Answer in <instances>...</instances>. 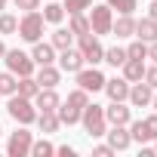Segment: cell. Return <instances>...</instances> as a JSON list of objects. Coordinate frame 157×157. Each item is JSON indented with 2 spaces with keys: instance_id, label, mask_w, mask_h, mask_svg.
Wrapping results in <instances>:
<instances>
[{
  "instance_id": "obj_8",
  "label": "cell",
  "mask_w": 157,
  "mask_h": 157,
  "mask_svg": "<svg viewBox=\"0 0 157 157\" xmlns=\"http://www.w3.org/2000/svg\"><path fill=\"white\" fill-rule=\"evenodd\" d=\"M31 132L25 129V126H19L13 136H10V142H6V154L10 157H28L31 154Z\"/></svg>"
},
{
  "instance_id": "obj_30",
  "label": "cell",
  "mask_w": 157,
  "mask_h": 157,
  "mask_svg": "<svg viewBox=\"0 0 157 157\" xmlns=\"http://www.w3.org/2000/svg\"><path fill=\"white\" fill-rule=\"evenodd\" d=\"M49 154H56V145L52 142H46V139L31 142V157H49Z\"/></svg>"
},
{
  "instance_id": "obj_21",
  "label": "cell",
  "mask_w": 157,
  "mask_h": 157,
  "mask_svg": "<svg viewBox=\"0 0 157 157\" xmlns=\"http://www.w3.org/2000/svg\"><path fill=\"white\" fill-rule=\"evenodd\" d=\"M16 93L19 96H25V99H31L34 102V96L40 93V83L34 80V74H28V77H19V83H16Z\"/></svg>"
},
{
  "instance_id": "obj_40",
  "label": "cell",
  "mask_w": 157,
  "mask_h": 157,
  "mask_svg": "<svg viewBox=\"0 0 157 157\" xmlns=\"http://www.w3.org/2000/svg\"><path fill=\"white\" fill-rule=\"evenodd\" d=\"M148 59H154V62H157V40H151V43H148Z\"/></svg>"
},
{
  "instance_id": "obj_32",
  "label": "cell",
  "mask_w": 157,
  "mask_h": 157,
  "mask_svg": "<svg viewBox=\"0 0 157 157\" xmlns=\"http://www.w3.org/2000/svg\"><path fill=\"white\" fill-rule=\"evenodd\" d=\"M126 59H148V43L136 37V43L126 46Z\"/></svg>"
},
{
  "instance_id": "obj_26",
  "label": "cell",
  "mask_w": 157,
  "mask_h": 157,
  "mask_svg": "<svg viewBox=\"0 0 157 157\" xmlns=\"http://www.w3.org/2000/svg\"><path fill=\"white\" fill-rule=\"evenodd\" d=\"M16 83H19V77L13 71H3V74H0V96H13L16 93Z\"/></svg>"
},
{
  "instance_id": "obj_41",
  "label": "cell",
  "mask_w": 157,
  "mask_h": 157,
  "mask_svg": "<svg viewBox=\"0 0 157 157\" xmlns=\"http://www.w3.org/2000/svg\"><path fill=\"white\" fill-rule=\"evenodd\" d=\"M148 16H151V19L157 22V0H151V13H148Z\"/></svg>"
},
{
  "instance_id": "obj_9",
  "label": "cell",
  "mask_w": 157,
  "mask_h": 157,
  "mask_svg": "<svg viewBox=\"0 0 157 157\" xmlns=\"http://www.w3.org/2000/svg\"><path fill=\"white\" fill-rule=\"evenodd\" d=\"M86 62H83V52L80 49H62V56H59V68L62 71H68V74H77V71H80Z\"/></svg>"
},
{
  "instance_id": "obj_19",
  "label": "cell",
  "mask_w": 157,
  "mask_h": 157,
  "mask_svg": "<svg viewBox=\"0 0 157 157\" xmlns=\"http://www.w3.org/2000/svg\"><path fill=\"white\" fill-rule=\"evenodd\" d=\"M37 123H40V132H43V136L59 132V126H62V120H59L56 111H37Z\"/></svg>"
},
{
  "instance_id": "obj_13",
  "label": "cell",
  "mask_w": 157,
  "mask_h": 157,
  "mask_svg": "<svg viewBox=\"0 0 157 157\" xmlns=\"http://www.w3.org/2000/svg\"><path fill=\"white\" fill-rule=\"evenodd\" d=\"M105 93H108L111 102H126V96H129V80H126V77L105 80Z\"/></svg>"
},
{
  "instance_id": "obj_5",
  "label": "cell",
  "mask_w": 157,
  "mask_h": 157,
  "mask_svg": "<svg viewBox=\"0 0 157 157\" xmlns=\"http://www.w3.org/2000/svg\"><path fill=\"white\" fill-rule=\"evenodd\" d=\"M3 62H6V68H10L16 77L34 74V59H31L28 52H22V49H6V52H3Z\"/></svg>"
},
{
  "instance_id": "obj_3",
  "label": "cell",
  "mask_w": 157,
  "mask_h": 157,
  "mask_svg": "<svg viewBox=\"0 0 157 157\" xmlns=\"http://www.w3.org/2000/svg\"><path fill=\"white\" fill-rule=\"evenodd\" d=\"M43 25H46L43 13L31 10V13H25V16L19 19V37H22V40H28V43H37V40L43 37Z\"/></svg>"
},
{
  "instance_id": "obj_46",
  "label": "cell",
  "mask_w": 157,
  "mask_h": 157,
  "mask_svg": "<svg viewBox=\"0 0 157 157\" xmlns=\"http://www.w3.org/2000/svg\"><path fill=\"white\" fill-rule=\"evenodd\" d=\"M0 136H3V129H0Z\"/></svg>"
},
{
  "instance_id": "obj_11",
  "label": "cell",
  "mask_w": 157,
  "mask_h": 157,
  "mask_svg": "<svg viewBox=\"0 0 157 157\" xmlns=\"http://www.w3.org/2000/svg\"><path fill=\"white\" fill-rule=\"evenodd\" d=\"M105 120H108L111 126H126V123L132 120V114H129V108H126L123 102H111V105L105 108Z\"/></svg>"
},
{
  "instance_id": "obj_36",
  "label": "cell",
  "mask_w": 157,
  "mask_h": 157,
  "mask_svg": "<svg viewBox=\"0 0 157 157\" xmlns=\"http://www.w3.org/2000/svg\"><path fill=\"white\" fill-rule=\"evenodd\" d=\"M145 126H148V132H151V142L157 139V111L151 114V117H145Z\"/></svg>"
},
{
  "instance_id": "obj_15",
  "label": "cell",
  "mask_w": 157,
  "mask_h": 157,
  "mask_svg": "<svg viewBox=\"0 0 157 157\" xmlns=\"http://www.w3.org/2000/svg\"><path fill=\"white\" fill-rule=\"evenodd\" d=\"M108 136V145L114 148V151H126L129 145H132V136H129V129L126 126H114L111 132H105Z\"/></svg>"
},
{
  "instance_id": "obj_35",
  "label": "cell",
  "mask_w": 157,
  "mask_h": 157,
  "mask_svg": "<svg viewBox=\"0 0 157 157\" xmlns=\"http://www.w3.org/2000/svg\"><path fill=\"white\" fill-rule=\"evenodd\" d=\"M142 80H145L151 90H157V62H154L151 68H145V77H142Z\"/></svg>"
},
{
  "instance_id": "obj_14",
  "label": "cell",
  "mask_w": 157,
  "mask_h": 157,
  "mask_svg": "<svg viewBox=\"0 0 157 157\" xmlns=\"http://www.w3.org/2000/svg\"><path fill=\"white\" fill-rule=\"evenodd\" d=\"M31 59H34V65H52V62H56V46L37 40L34 49H31Z\"/></svg>"
},
{
  "instance_id": "obj_43",
  "label": "cell",
  "mask_w": 157,
  "mask_h": 157,
  "mask_svg": "<svg viewBox=\"0 0 157 157\" xmlns=\"http://www.w3.org/2000/svg\"><path fill=\"white\" fill-rule=\"evenodd\" d=\"M151 108H154V111H157V96H154V99H151Z\"/></svg>"
},
{
  "instance_id": "obj_42",
  "label": "cell",
  "mask_w": 157,
  "mask_h": 157,
  "mask_svg": "<svg viewBox=\"0 0 157 157\" xmlns=\"http://www.w3.org/2000/svg\"><path fill=\"white\" fill-rule=\"evenodd\" d=\"M3 52H6V46H3V40H0V59H3Z\"/></svg>"
},
{
  "instance_id": "obj_34",
  "label": "cell",
  "mask_w": 157,
  "mask_h": 157,
  "mask_svg": "<svg viewBox=\"0 0 157 157\" xmlns=\"http://www.w3.org/2000/svg\"><path fill=\"white\" fill-rule=\"evenodd\" d=\"M62 6H65V13H68V16H74V13H83V10H90V6H93V0H65Z\"/></svg>"
},
{
  "instance_id": "obj_20",
  "label": "cell",
  "mask_w": 157,
  "mask_h": 157,
  "mask_svg": "<svg viewBox=\"0 0 157 157\" xmlns=\"http://www.w3.org/2000/svg\"><path fill=\"white\" fill-rule=\"evenodd\" d=\"M132 37H139V40H145V43H151V40H157V22L148 16V19H142V22H136V34Z\"/></svg>"
},
{
  "instance_id": "obj_6",
  "label": "cell",
  "mask_w": 157,
  "mask_h": 157,
  "mask_svg": "<svg viewBox=\"0 0 157 157\" xmlns=\"http://www.w3.org/2000/svg\"><path fill=\"white\" fill-rule=\"evenodd\" d=\"M74 77H77V86L86 90V93H99V90H105V80H108V77H105L96 65H93V68H80Z\"/></svg>"
},
{
  "instance_id": "obj_29",
  "label": "cell",
  "mask_w": 157,
  "mask_h": 157,
  "mask_svg": "<svg viewBox=\"0 0 157 157\" xmlns=\"http://www.w3.org/2000/svg\"><path fill=\"white\" fill-rule=\"evenodd\" d=\"M105 62L114 65V68H120V65L126 62V49H123V46H111V49H105Z\"/></svg>"
},
{
  "instance_id": "obj_18",
  "label": "cell",
  "mask_w": 157,
  "mask_h": 157,
  "mask_svg": "<svg viewBox=\"0 0 157 157\" xmlns=\"http://www.w3.org/2000/svg\"><path fill=\"white\" fill-rule=\"evenodd\" d=\"M34 80L40 83V86H59V80H62V71L59 68H52V65H40V71H37V77Z\"/></svg>"
},
{
  "instance_id": "obj_17",
  "label": "cell",
  "mask_w": 157,
  "mask_h": 157,
  "mask_svg": "<svg viewBox=\"0 0 157 157\" xmlns=\"http://www.w3.org/2000/svg\"><path fill=\"white\" fill-rule=\"evenodd\" d=\"M120 68H123V77H126L129 83H139L142 77H145V59H126Z\"/></svg>"
},
{
  "instance_id": "obj_2",
  "label": "cell",
  "mask_w": 157,
  "mask_h": 157,
  "mask_svg": "<svg viewBox=\"0 0 157 157\" xmlns=\"http://www.w3.org/2000/svg\"><path fill=\"white\" fill-rule=\"evenodd\" d=\"M80 123H83V129L93 136V139H99V136H105L108 132V120H105V108L102 105H86L83 111H80Z\"/></svg>"
},
{
  "instance_id": "obj_45",
  "label": "cell",
  "mask_w": 157,
  "mask_h": 157,
  "mask_svg": "<svg viewBox=\"0 0 157 157\" xmlns=\"http://www.w3.org/2000/svg\"><path fill=\"white\" fill-rule=\"evenodd\" d=\"M154 142H157V139H154ZM154 154H157V145H154Z\"/></svg>"
},
{
  "instance_id": "obj_37",
  "label": "cell",
  "mask_w": 157,
  "mask_h": 157,
  "mask_svg": "<svg viewBox=\"0 0 157 157\" xmlns=\"http://www.w3.org/2000/svg\"><path fill=\"white\" fill-rule=\"evenodd\" d=\"M13 3H16L19 10H25V13H31V10H37V6H40V0H13Z\"/></svg>"
},
{
  "instance_id": "obj_16",
  "label": "cell",
  "mask_w": 157,
  "mask_h": 157,
  "mask_svg": "<svg viewBox=\"0 0 157 157\" xmlns=\"http://www.w3.org/2000/svg\"><path fill=\"white\" fill-rule=\"evenodd\" d=\"M111 34H114V37H132V34H136V19H132V13L114 19V22H111Z\"/></svg>"
},
{
  "instance_id": "obj_31",
  "label": "cell",
  "mask_w": 157,
  "mask_h": 157,
  "mask_svg": "<svg viewBox=\"0 0 157 157\" xmlns=\"http://www.w3.org/2000/svg\"><path fill=\"white\" fill-rule=\"evenodd\" d=\"M19 31V19L13 13H0V34H16Z\"/></svg>"
},
{
  "instance_id": "obj_25",
  "label": "cell",
  "mask_w": 157,
  "mask_h": 157,
  "mask_svg": "<svg viewBox=\"0 0 157 157\" xmlns=\"http://www.w3.org/2000/svg\"><path fill=\"white\" fill-rule=\"evenodd\" d=\"M126 126H129L132 142H151V132H148V126H145V117H142V120H129Z\"/></svg>"
},
{
  "instance_id": "obj_44",
  "label": "cell",
  "mask_w": 157,
  "mask_h": 157,
  "mask_svg": "<svg viewBox=\"0 0 157 157\" xmlns=\"http://www.w3.org/2000/svg\"><path fill=\"white\" fill-rule=\"evenodd\" d=\"M0 10H6V0H0Z\"/></svg>"
},
{
  "instance_id": "obj_38",
  "label": "cell",
  "mask_w": 157,
  "mask_h": 157,
  "mask_svg": "<svg viewBox=\"0 0 157 157\" xmlns=\"http://www.w3.org/2000/svg\"><path fill=\"white\" fill-rule=\"evenodd\" d=\"M93 154H96V157H111V154H114V148H111V145H96V148H93Z\"/></svg>"
},
{
  "instance_id": "obj_39",
  "label": "cell",
  "mask_w": 157,
  "mask_h": 157,
  "mask_svg": "<svg viewBox=\"0 0 157 157\" xmlns=\"http://www.w3.org/2000/svg\"><path fill=\"white\" fill-rule=\"evenodd\" d=\"M56 154H62V157H74V148H71V145H62V148H56Z\"/></svg>"
},
{
  "instance_id": "obj_12",
  "label": "cell",
  "mask_w": 157,
  "mask_h": 157,
  "mask_svg": "<svg viewBox=\"0 0 157 157\" xmlns=\"http://www.w3.org/2000/svg\"><path fill=\"white\" fill-rule=\"evenodd\" d=\"M126 99H129L136 108H148V105H151V99H154V90H151L148 83H142V80H139V83H132V86H129V96H126Z\"/></svg>"
},
{
  "instance_id": "obj_22",
  "label": "cell",
  "mask_w": 157,
  "mask_h": 157,
  "mask_svg": "<svg viewBox=\"0 0 157 157\" xmlns=\"http://www.w3.org/2000/svg\"><path fill=\"white\" fill-rule=\"evenodd\" d=\"M68 31H71L74 37H83V34H93V28H90V19H86L83 13H74V16H71V22H68Z\"/></svg>"
},
{
  "instance_id": "obj_10",
  "label": "cell",
  "mask_w": 157,
  "mask_h": 157,
  "mask_svg": "<svg viewBox=\"0 0 157 157\" xmlns=\"http://www.w3.org/2000/svg\"><path fill=\"white\" fill-rule=\"evenodd\" d=\"M59 105H62V99H59V93L52 86H40V93L34 96V108L37 111H56Z\"/></svg>"
},
{
  "instance_id": "obj_23",
  "label": "cell",
  "mask_w": 157,
  "mask_h": 157,
  "mask_svg": "<svg viewBox=\"0 0 157 157\" xmlns=\"http://www.w3.org/2000/svg\"><path fill=\"white\" fill-rule=\"evenodd\" d=\"M56 114H59V120L65 123V126H74V123H80V108H74V105H59L56 108Z\"/></svg>"
},
{
  "instance_id": "obj_4",
  "label": "cell",
  "mask_w": 157,
  "mask_h": 157,
  "mask_svg": "<svg viewBox=\"0 0 157 157\" xmlns=\"http://www.w3.org/2000/svg\"><path fill=\"white\" fill-rule=\"evenodd\" d=\"M90 28H93V34L96 37H102V34H111V22H114V10L108 6V3H99V6H90Z\"/></svg>"
},
{
  "instance_id": "obj_1",
  "label": "cell",
  "mask_w": 157,
  "mask_h": 157,
  "mask_svg": "<svg viewBox=\"0 0 157 157\" xmlns=\"http://www.w3.org/2000/svg\"><path fill=\"white\" fill-rule=\"evenodd\" d=\"M6 111H10V117H13L19 126H28V123H34V120H37V108H34V102H31V99H25V96H19V93H13V96H10Z\"/></svg>"
},
{
  "instance_id": "obj_7",
  "label": "cell",
  "mask_w": 157,
  "mask_h": 157,
  "mask_svg": "<svg viewBox=\"0 0 157 157\" xmlns=\"http://www.w3.org/2000/svg\"><path fill=\"white\" fill-rule=\"evenodd\" d=\"M77 40H80V52H83V62H86V65L105 62V46L99 43L96 34H83V37H77Z\"/></svg>"
},
{
  "instance_id": "obj_33",
  "label": "cell",
  "mask_w": 157,
  "mask_h": 157,
  "mask_svg": "<svg viewBox=\"0 0 157 157\" xmlns=\"http://www.w3.org/2000/svg\"><path fill=\"white\" fill-rule=\"evenodd\" d=\"M108 6H111V10H117L120 16H126V13H136L139 0H108Z\"/></svg>"
},
{
  "instance_id": "obj_28",
  "label": "cell",
  "mask_w": 157,
  "mask_h": 157,
  "mask_svg": "<svg viewBox=\"0 0 157 157\" xmlns=\"http://www.w3.org/2000/svg\"><path fill=\"white\" fill-rule=\"evenodd\" d=\"M68 105H74V108H80V111H83V108L90 105V93H86V90H80V86L71 90V93H68Z\"/></svg>"
},
{
  "instance_id": "obj_24",
  "label": "cell",
  "mask_w": 157,
  "mask_h": 157,
  "mask_svg": "<svg viewBox=\"0 0 157 157\" xmlns=\"http://www.w3.org/2000/svg\"><path fill=\"white\" fill-rule=\"evenodd\" d=\"M49 43H52L56 49H68V46L74 43V34H71L68 28H56V31H52V37H49Z\"/></svg>"
},
{
  "instance_id": "obj_27",
  "label": "cell",
  "mask_w": 157,
  "mask_h": 157,
  "mask_svg": "<svg viewBox=\"0 0 157 157\" xmlns=\"http://www.w3.org/2000/svg\"><path fill=\"white\" fill-rule=\"evenodd\" d=\"M43 19H46L49 25H59V22L65 19V6H62V3H46V10H43Z\"/></svg>"
}]
</instances>
